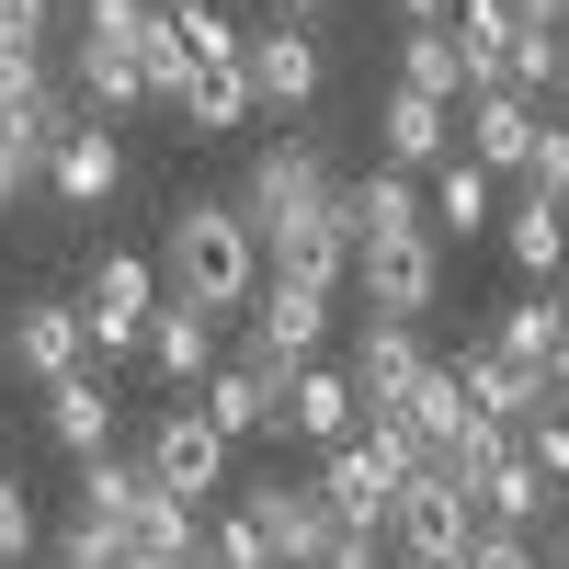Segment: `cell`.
I'll return each instance as SVG.
<instances>
[{"label": "cell", "instance_id": "1", "mask_svg": "<svg viewBox=\"0 0 569 569\" xmlns=\"http://www.w3.org/2000/svg\"><path fill=\"white\" fill-rule=\"evenodd\" d=\"M149 262H160V297L171 308H206V319H240L262 297V240H251L240 194H182Z\"/></svg>", "mask_w": 569, "mask_h": 569}, {"label": "cell", "instance_id": "2", "mask_svg": "<svg viewBox=\"0 0 569 569\" xmlns=\"http://www.w3.org/2000/svg\"><path fill=\"white\" fill-rule=\"evenodd\" d=\"M80 512H91L126 558H160V547H194V536H206V512L171 501V490L149 479V456H91V467H80Z\"/></svg>", "mask_w": 569, "mask_h": 569}, {"label": "cell", "instance_id": "3", "mask_svg": "<svg viewBox=\"0 0 569 569\" xmlns=\"http://www.w3.org/2000/svg\"><path fill=\"white\" fill-rule=\"evenodd\" d=\"M342 206H353V182H330L319 137H262V160L240 171V217H251V240H297V228H330Z\"/></svg>", "mask_w": 569, "mask_h": 569}, {"label": "cell", "instance_id": "4", "mask_svg": "<svg viewBox=\"0 0 569 569\" xmlns=\"http://www.w3.org/2000/svg\"><path fill=\"white\" fill-rule=\"evenodd\" d=\"M137 456H149V479H160L171 501L206 512V501L228 490V456H240V445L206 421V399H171V410H149V445H137Z\"/></svg>", "mask_w": 569, "mask_h": 569}, {"label": "cell", "instance_id": "5", "mask_svg": "<svg viewBox=\"0 0 569 569\" xmlns=\"http://www.w3.org/2000/svg\"><path fill=\"white\" fill-rule=\"evenodd\" d=\"M80 319H91V353H149V319H160V262L149 251H103L80 273Z\"/></svg>", "mask_w": 569, "mask_h": 569}, {"label": "cell", "instance_id": "6", "mask_svg": "<svg viewBox=\"0 0 569 569\" xmlns=\"http://www.w3.org/2000/svg\"><path fill=\"white\" fill-rule=\"evenodd\" d=\"M467 536H479V501L421 467V479L399 490V512H388V547H399L410 569H467Z\"/></svg>", "mask_w": 569, "mask_h": 569}, {"label": "cell", "instance_id": "7", "mask_svg": "<svg viewBox=\"0 0 569 569\" xmlns=\"http://www.w3.org/2000/svg\"><path fill=\"white\" fill-rule=\"evenodd\" d=\"M0 353H12V376H34V388L91 376V319H80V297H23L12 330H0Z\"/></svg>", "mask_w": 569, "mask_h": 569}, {"label": "cell", "instance_id": "8", "mask_svg": "<svg viewBox=\"0 0 569 569\" xmlns=\"http://www.w3.org/2000/svg\"><path fill=\"white\" fill-rule=\"evenodd\" d=\"M353 284L365 319H421L445 297V240H353Z\"/></svg>", "mask_w": 569, "mask_h": 569}, {"label": "cell", "instance_id": "9", "mask_svg": "<svg viewBox=\"0 0 569 569\" xmlns=\"http://www.w3.org/2000/svg\"><path fill=\"white\" fill-rule=\"evenodd\" d=\"M240 512H251V536H262L273 569H319V547H330V501H319V479H251Z\"/></svg>", "mask_w": 569, "mask_h": 569}, {"label": "cell", "instance_id": "10", "mask_svg": "<svg viewBox=\"0 0 569 569\" xmlns=\"http://www.w3.org/2000/svg\"><path fill=\"white\" fill-rule=\"evenodd\" d=\"M240 69H251V103H262V114H308V103H319V80H330V46H319L308 23H284V12H273V23L251 34V58H240Z\"/></svg>", "mask_w": 569, "mask_h": 569}, {"label": "cell", "instance_id": "11", "mask_svg": "<svg viewBox=\"0 0 569 569\" xmlns=\"http://www.w3.org/2000/svg\"><path fill=\"white\" fill-rule=\"evenodd\" d=\"M456 160H479L490 182H525V160H536V103H525V91H467V103H456Z\"/></svg>", "mask_w": 569, "mask_h": 569}, {"label": "cell", "instance_id": "12", "mask_svg": "<svg viewBox=\"0 0 569 569\" xmlns=\"http://www.w3.org/2000/svg\"><path fill=\"white\" fill-rule=\"evenodd\" d=\"M399 490H410V479L388 467V445H365V433L319 456V501H330V525H376V536H388V512H399Z\"/></svg>", "mask_w": 569, "mask_h": 569}, {"label": "cell", "instance_id": "13", "mask_svg": "<svg viewBox=\"0 0 569 569\" xmlns=\"http://www.w3.org/2000/svg\"><path fill=\"white\" fill-rule=\"evenodd\" d=\"M273 433H297V445H353L365 433V399H353V365H297V388L273 399Z\"/></svg>", "mask_w": 569, "mask_h": 569}, {"label": "cell", "instance_id": "14", "mask_svg": "<svg viewBox=\"0 0 569 569\" xmlns=\"http://www.w3.org/2000/svg\"><path fill=\"white\" fill-rule=\"evenodd\" d=\"M421 319H365V342H353V399H365V421H399V399L421 388Z\"/></svg>", "mask_w": 569, "mask_h": 569}, {"label": "cell", "instance_id": "15", "mask_svg": "<svg viewBox=\"0 0 569 569\" xmlns=\"http://www.w3.org/2000/svg\"><path fill=\"white\" fill-rule=\"evenodd\" d=\"M376 137H388V171H445L456 160V103H433V91H376Z\"/></svg>", "mask_w": 569, "mask_h": 569}, {"label": "cell", "instance_id": "16", "mask_svg": "<svg viewBox=\"0 0 569 569\" xmlns=\"http://www.w3.org/2000/svg\"><path fill=\"white\" fill-rule=\"evenodd\" d=\"M456 376H467V410L501 421V433H525V421L547 410V376H536V365H512L501 342H467V353H456Z\"/></svg>", "mask_w": 569, "mask_h": 569}, {"label": "cell", "instance_id": "17", "mask_svg": "<svg viewBox=\"0 0 569 569\" xmlns=\"http://www.w3.org/2000/svg\"><path fill=\"white\" fill-rule=\"evenodd\" d=\"M149 365H160V388H171V399H194L206 376L228 365V353H217V319H206V308H171V297H160V319H149Z\"/></svg>", "mask_w": 569, "mask_h": 569}, {"label": "cell", "instance_id": "18", "mask_svg": "<svg viewBox=\"0 0 569 569\" xmlns=\"http://www.w3.org/2000/svg\"><path fill=\"white\" fill-rule=\"evenodd\" d=\"M69 91H80L91 126H126L137 103H149V69H137L126 46H91V34H80V46H69Z\"/></svg>", "mask_w": 569, "mask_h": 569}, {"label": "cell", "instance_id": "19", "mask_svg": "<svg viewBox=\"0 0 569 569\" xmlns=\"http://www.w3.org/2000/svg\"><path fill=\"white\" fill-rule=\"evenodd\" d=\"M46 182H58L69 206H114V194H126V137L80 114V126L58 137V171H46Z\"/></svg>", "mask_w": 569, "mask_h": 569}, {"label": "cell", "instance_id": "20", "mask_svg": "<svg viewBox=\"0 0 569 569\" xmlns=\"http://www.w3.org/2000/svg\"><path fill=\"white\" fill-rule=\"evenodd\" d=\"M547 501H558V490L536 479L525 433H512V445H501V456L479 467V525H512V536H536V525H547Z\"/></svg>", "mask_w": 569, "mask_h": 569}, {"label": "cell", "instance_id": "21", "mask_svg": "<svg viewBox=\"0 0 569 569\" xmlns=\"http://www.w3.org/2000/svg\"><path fill=\"white\" fill-rule=\"evenodd\" d=\"M501 251H512V273H558L569 262V206H547V194H525V182H512L501 194Z\"/></svg>", "mask_w": 569, "mask_h": 569}, {"label": "cell", "instance_id": "22", "mask_svg": "<svg viewBox=\"0 0 569 569\" xmlns=\"http://www.w3.org/2000/svg\"><path fill=\"white\" fill-rule=\"evenodd\" d=\"M353 240H433V194L410 171H365L353 182Z\"/></svg>", "mask_w": 569, "mask_h": 569}, {"label": "cell", "instance_id": "23", "mask_svg": "<svg viewBox=\"0 0 569 569\" xmlns=\"http://www.w3.org/2000/svg\"><path fill=\"white\" fill-rule=\"evenodd\" d=\"M46 433H58L80 467L114 456V388H103V376H58V388H46Z\"/></svg>", "mask_w": 569, "mask_h": 569}, {"label": "cell", "instance_id": "24", "mask_svg": "<svg viewBox=\"0 0 569 569\" xmlns=\"http://www.w3.org/2000/svg\"><path fill=\"white\" fill-rule=\"evenodd\" d=\"M194 399H206V421H217V433H228V445H251V433H273V399H284V388H273V376H262V365H240V353H228V365L206 376V388H194Z\"/></svg>", "mask_w": 569, "mask_h": 569}, {"label": "cell", "instance_id": "25", "mask_svg": "<svg viewBox=\"0 0 569 569\" xmlns=\"http://www.w3.org/2000/svg\"><path fill=\"white\" fill-rule=\"evenodd\" d=\"M399 91H433V103H467V46L456 23H399Z\"/></svg>", "mask_w": 569, "mask_h": 569}, {"label": "cell", "instance_id": "26", "mask_svg": "<svg viewBox=\"0 0 569 569\" xmlns=\"http://www.w3.org/2000/svg\"><path fill=\"white\" fill-rule=\"evenodd\" d=\"M479 228H501V182L479 160H445L433 171V240H479Z\"/></svg>", "mask_w": 569, "mask_h": 569}, {"label": "cell", "instance_id": "27", "mask_svg": "<svg viewBox=\"0 0 569 569\" xmlns=\"http://www.w3.org/2000/svg\"><path fill=\"white\" fill-rule=\"evenodd\" d=\"M399 421H410V433L433 445V456H445L456 433H479V410H467V376H456V365H421V388L399 399Z\"/></svg>", "mask_w": 569, "mask_h": 569}, {"label": "cell", "instance_id": "28", "mask_svg": "<svg viewBox=\"0 0 569 569\" xmlns=\"http://www.w3.org/2000/svg\"><path fill=\"white\" fill-rule=\"evenodd\" d=\"M160 12H171V34H182V58H194V69H240V58H251V34L228 23V0H160Z\"/></svg>", "mask_w": 569, "mask_h": 569}, {"label": "cell", "instance_id": "29", "mask_svg": "<svg viewBox=\"0 0 569 569\" xmlns=\"http://www.w3.org/2000/svg\"><path fill=\"white\" fill-rule=\"evenodd\" d=\"M262 103H251V69H194V91H182V126L194 137H240Z\"/></svg>", "mask_w": 569, "mask_h": 569}, {"label": "cell", "instance_id": "30", "mask_svg": "<svg viewBox=\"0 0 569 569\" xmlns=\"http://www.w3.org/2000/svg\"><path fill=\"white\" fill-rule=\"evenodd\" d=\"M490 342L512 353V365H558V297H512V308H490Z\"/></svg>", "mask_w": 569, "mask_h": 569}, {"label": "cell", "instance_id": "31", "mask_svg": "<svg viewBox=\"0 0 569 569\" xmlns=\"http://www.w3.org/2000/svg\"><path fill=\"white\" fill-rule=\"evenodd\" d=\"M160 0H80V34L91 46H126V58H149V46H160Z\"/></svg>", "mask_w": 569, "mask_h": 569}, {"label": "cell", "instance_id": "32", "mask_svg": "<svg viewBox=\"0 0 569 569\" xmlns=\"http://www.w3.org/2000/svg\"><path fill=\"white\" fill-rule=\"evenodd\" d=\"M58 103V69H46V46H0V114H46Z\"/></svg>", "mask_w": 569, "mask_h": 569}, {"label": "cell", "instance_id": "33", "mask_svg": "<svg viewBox=\"0 0 569 569\" xmlns=\"http://www.w3.org/2000/svg\"><path fill=\"white\" fill-rule=\"evenodd\" d=\"M194 558H206V569H273V558H262V536H251V512H240V501H228V512H206V536H194Z\"/></svg>", "mask_w": 569, "mask_h": 569}, {"label": "cell", "instance_id": "34", "mask_svg": "<svg viewBox=\"0 0 569 569\" xmlns=\"http://www.w3.org/2000/svg\"><path fill=\"white\" fill-rule=\"evenodd\" d=\"M501 194H512V182H501ZM525 194L569 206V114H536V160H525Z\"/></svg>", "mask_w": 569, "mask_h": 569}, {"label": "cell", "instance_id": "35", "mask_svg": "<svg viewBox=\"0 0 569 569\" xmlns=\"http://www.w3.org/2000/svg\"><path fill=\"white\" fill-rule=\"evenodd\" d=\"M34 547H46V525H34V490L12 479V467H0V569H23Z\"/></svg>", "mask_w": 569, "mask_h": 569}, {"label": "cell", "instance_id": "36", "mask_svg": "<svg viewBox=\"0 0 569 569\" xmlns=\"http://www.w3.org/2000/svg\"><path fill=\"white\" fill-rule=\"evenodd\" d=\"M525 456H536L547 490H569V410H536V421H525Z\"/></svg>", "mask_w": 569, "mask_h": 569}, {"label": "cell", "instance_id": "37", "mask_svg": "<svg viewBox=\"0 0 569 569\" xmlns=\"http://www.w3.org/2000/svg\"><path fill=\"white\" fill-rule=\"evenodd\" d=\"M467 569H547V558H536V536H512V525H479V536H467Z\"/></svg>", "mask_w": 569, "mask_h": 569}, {"label": "cell", "instance_id": "38", "mask_svg": "<svg viewBox=\"0 0 569 569\" xmlns=\"http://www.w3.org/2000/svg\"><path fill=\"white\" fill-rule=\"evenodd\" d=\"M46 12L58 0H0V46H46Z\"/></svg>", "mask_w": 569, "mask_h": 569}, {"label": "cell", "instance_id": "39", "mask_svg": "<svg viewBox=\"0 0 569 569\" xmlns=\"http://www.w3.org/2000/svg\"><path fill=\"white\" fill-rule=\"evenodd\" d=\"M547 410H569V297H558V365H547Z\"/></svg>", "mask_w": 569, "mask_h": 569}, {"label": "cell", "instance_id": "40", "mask_svg": "<svg viewBox=\"0 0 569 569\" xmlns=\"http://www.w3.org/2000/svg\"><path fill=\"white\" fill-rule=\"evenodd\" d=\"M399 23H456V0H388Z\"/></svg>", "mask_w": 569, "mask_h": 569}, {"label": "cell", "instance_id": "41", "mask_svg": "<svg viewBox=\"0 0 569 569\" xmlns=\"http://www.w3.org/2000/svg\"><path fill=\"white\" fill-rule=\"evenodd\" d=\"M126 569H206L194 547H160V558H126Z\"/></svg>", "mask_w": 569, "mask_h": 569}, {"label": "cell", "instance_id": "42", "mask_svg": "<svg viewBox=\"0 0 569 569\" xmlns=\"http://www.w3.org/2000/svg\"><path fill=\"white\" fill-rule=\"evenodd\" d=\"M319 12H330V0H284V23H319Z\"/></svg>", "mask_w": 569, "mask_h": 569}, {"label": "cell", "instance_id": "43", "mask_svg": "<svg viewBox=\"0 0 569 569\" xmlns=\"http://www.w3.org/2000/svg\"><path fill=\"white\" fill-rule=\"evenodd\" d=\"M558 91H569V46H558Z\"/></svg>", "mask_w": 569, "mask_h": 569}, {"label": "cell", "instance_id": "44", "mask_svg": "<svg viewBox=\"0 0 569 569\" xmlns=\"http://www.w3.org/2000/svg\"><path fill=\"white\" fill-rule=\"evenodd\" d=\"M558 569H569V547H558Z\"/></svg>", "mask_w": 569, "mask_h": 569}, {"label": "cell", "instance_id": "45", "mask_svg": "<svg viewBox=\"0 0 569 569\" xmlns=\"http://www.w3.org/2000/svg\"><path fill=\"white\" fill-rule=\"evenodd\" d=\"M388 569H410V558H388Z\"/></svg>", "mask_w": 569, "mask_h": 569}]
</instances>
